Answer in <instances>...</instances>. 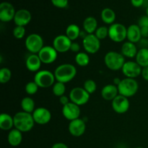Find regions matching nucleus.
I'll use <instances>...</instances> for the list:
<instances>
[{"label": "nucleus", "instance_id": "7ed1b4c3", "mask_svg": "<svg viewBox=\"0 0 148 148\" xmlns=\"http://www.w3.org/2000/svg\"><path fill=\"white\" fill-rule=\"evenodd\" d=\"M126 62L125 57L121 53L110 51L104 56V63L108 69L112 71H119L122 69Z\"/></svg>", "mask_w": 148, "mask_h": 148}, {"label": "nucleus", "instance_id": "49530a36", "mask_svg": "<svg viewBox=\"0 0 148 148\" xmlns=\"http://www.w3.org/2000/svg\"><path fill=\"white\" fill-rule=\"evenodd\" d=\"M146 15L148 17V6H147V8H146Z\"/></svg>", "mask_w": 148, "mask_h": 148}, {"label": "nucleus", "instance_id": "c85d7f7f", "mask_svg": "<svg viewBox=\"0 0 148 148\" xmlns=\"http://www.w3.org/2000/svg\"><path fill=\"white\" fill-rule=\"evenodd\" d=\"M20 106H21L23 111L30 113V114H33V112L36 109V103H35L34 100L28 96L25 97L22 99Z\"/></svg>", "mask_w": 148, "mask_h": 148}, {"label": "nucleus", "instance_id": "72a5a7b5", "mask_svg": "<svg viewBox=\"0 0 148 148\" xmlns=\"http://www.w3.org/2000/svg\"><path fill=\"white\" fill-rule=\"evenodd\" d=\"M38 85L34 81L27 82L25 85V90L26 93L29 95H35V94L38 92Z\"/></svg>", "mask_w": 148, "mask_h": 148}, {"label": "nucleus", "instance_id": "58836bf2", "mask_svg": "<svg viewBox=\"0 0 148 148\" xmlns=\"http://www.w3.org/2000/svg\"><path fill=\"white\" fill-rule=\"evenodd\" d=\"M80 45L77 43V42H72V46H71L70 51L72 52H74V53H78L80 52Z\"/></svg>", "mask_w": 148, "mask_h": 148}, {"label": "nucleus", "instance_id": "de8ad7c7", "mask_svg": "<svg viewBox=\"0 0 148 148\" xmlns=\"http://www.w3.org/2000/svg\"><path fill=\"white\" fill-rule=\"evenodd\" d=\"M134 148H144V147H134Z\"/></svg>", "mask_w": 148, "mask_h": 148}, {"label": "nucleus", "instance_id": "aec40b11", "mask_svg": "<svg viewBox=\"0 0 148 148\" xmlns=\"http://www.w3.org/2000/svg\"><path fill=\"white\" fill-rule=\"evenodd\" d=\"M141 29L137 24H132L127 27V37L128 41L137 43L141 40Z\"/></svg>", "mask_w": 148, "mask_h": 148}, {"label": "nucleus", "instance_id": "412c9836", "mask_svg": "<svg viewBox=\"0 0 148 148\" xmlns=\"http://www.w3.org/2000/svg\"><path fill=\"white\" fill-rule=\"evenodd\" d=\"M118 95H119L118 87L114 84L105 85L101 90V97L106 101H112Z\"/></svg>", "mask_w": 148, "mask_h": 148}, {"label": "nucleus", "instance_id": "2f4dec72", "mask_svg": "<svg viewBox=\"0 0 148 148\" xmlns=\"http://www.w3.org/2000/svg\"><path fill=\"white\" fill-rule=\"evenodd\" d=\"M12 78V71L7 67H3L0 69V82L6 84L10 82Z\"/></svg>", "mask_w": 148, "mask_h": 148}, {"label": "nucleus", "instance_id": "ea45409f", "mask_svg": "<svg viewBox=\"0 0 148 148\" xmlns=\"http://www.w3.org/2000/svg\"><path fill=\"white\" fill-rule=\"evenodd\" d=\"M59 102L62 104V106H64L66 105V104H68L69 102H71V101L70 99H69V97H67L66 95H64L59 98Z\"/></svg>", "mask_w": 148, "mask_h": 148}, {"label": "nucleus", "instance_id": "4c0bfd02", "mask_svg": "<svg viewBox=\"0 0 148 148\" xmlns=\"http://www.w3.org/2000/svg\"><path fill=\"white\" fill-rule=\"evenodd\" d=\"M137 25L140 27H148V17L147 15H143L139 18Z\"/></svg>", "mask_w": 148, "mask_h": 148}, {"label": "nucleus", "instance_id": "2eb2a0df", "mask_svg": "<svg viewBox=\"0 0 148 148\" xmlns=\"http://www.w3.org/2000/svg\"><path fill=\"white\" fill-rule=\"evenodd\" d=\"M16 11L11 3L3 1L0 4V20L3 23H9L14 20Z\"/></svg>", "mask_w": 148, "mask_h": 148}, {"label": "nucleus", "instance_id": "4468645a", "mask_svg": "<svg viewBox=\"0 0 148 148\" xmlns=\"http://www.w3.org/2000/svg\"><path fill=\"white\" fill-rule=\"evenodd\" d=\"M111 106L116 113L119 114H123L129 111L130 103L128 98L121 95H118L111 101Z\"/></svg>", "mask_w": 148, "mask_h": 148}, {"label": "nucleus", "instance_id": "c9c22d12", "mask_svg": "<svg viewBox=\"0 0 148 148\" xmlns=\"http://www.w3.org/2000/svg\"><path fill=\"white\" fill-rule=\"evenodd\" d=\"M25 27H23V26H15L12 31L13 36L17 39L23 38L25 35Z\"/></svg>", "mask_w": 148, "mask_h": 148}, {"label": "nucleus", "instance_id": "1a4fd4ad", "mask_svg": "<svg viewBox=\"0 0 148 148\" xmlns=\"http://www.w3.org/2000/svg\"><path fill=\"white\" fill-rule=\"evenodd\" d=\"M82 46L86 53L95 54L101 49V40L95 34H88L82 40Z\"/></svg>", "mask_w": 148, "mask_h": 148}, {"label": "nucleus", "instance_id": "f8f14e48", "mask_svg": "<svg viewBox=\"0 0 148 148\" xmlns=\"http://www.w3.org/2000/svg\"><path fill=\"white\" fill-rule=\"evenodd\" d=\"M72 42L66 35H59L53 39L52 46L58 53H66L70 51Z\"/></svg>", "mask_w": 148, "mask_h": 148}, {"label": "nucleus", "instance_id": "f3484780", "mask_svg": "<svg viewBox=\"0 0 148 148\" xmlns=\"http://www.w3.org/2000/svg\"><path fill=\"white\" fill-rule=\"evenodd\" d=\"M68 130L71 135L75 137H81L85 134L86 131V124L82 119H77L73 121H69Z\"/></svg>", "mask_w": 148, "mask_h": 148}, {"label": "nucleus", "instance_id": "20e7f679", "mask_svg": "<svg viewBox=\"0 0 148 148\" xmlns=\"http://www.w3.org/2000/svg\"><path fill=\"white\" fill-rule=\"evenodd\" d=\"M119 93L127 98L134 96L136 95L139 90L138 82L135 79L132 78H124L121 79L118 86Z\"/></svg>", "mask_w": 148, "mask_h": 148}, {"label": "nucleus", "instance_id": "39448f33", "mask_svg": "<svg viewBox=\"0 0 148 148\" xmlns=\"http://www.w3.org/2000/svg\"><path fill=\"white\" fill-rule=\"evenodd\" d=\"M34 81L39 88H49L53 86L56 81L54 73L49 70H40L36 72L34 76Z\"/></svg>", "mask_w": 148, "mask_h": 148}, {"label": "nucleus", "instance_id": "79ce46f5", "mask_svg": "<svg viewBox=\"0 0 148 148\" xmlns=\"http://www.w3.org/2000/svg\"><path fill=\"white\" fill-rule=\"evenodd\" d=\"M141 76L145 80L148 82V66L143 68V69H142Z\"/></svg>", "mask_w": 148, "mask_h": 148}, {"label": "nucleus", "instance_id": "a211bd4d", "mask_svg": "<svg viewBox=\"0 0 148 148\" xmlns=\"http://www.w3.org/2000/svg\"><path fill=\"white\" fill-rule=\"evenodd\" d=\"M31 19V13L29 10H25V9H20V10L16 11L13 21L16 26L25 27L30 23Z\"/></svg>", "mask_w": 148, "mask_h": 148}, {"label": "nucleus", "instance_id": "393cba45", "mask_svg": "<svg viewBox=\"0 0 148 148\" xmlns=\"http://www.w3.org/2000/svg\"><path fill=\"white\" fill-rule=\"evenodd\" d=\"M83 29L87 34H94L98 29V21L94 17L90 16L83 21Z\"/></svg>", "mask_w": 148, "mask_h": 148}, {"label": "nucleus", "instance_id": "0eeeda50", "mask_svg": "<svg viewBox=\"0 0 148 148\" xmlns=\"http://www.w3.org/2000/svg\"><path fill=\"white\" fill-rule=\"evenodd\" d=\"M108 37L115 43H121L127 39V28L121 23H114L108 27Z\"/></svg>", "mask_w": 148, "mask_h": 148}, {"label": "nucleus", "instance_id": "a19ab883", "mask_svg": "<svg viewBox=\"0 0 148 148\" xmlns=\"http://www.w3.org/2000/svg\"><path fill=\"white\" fill-rule=\"evenodd\" d=\"M145 0H131V4L134 7H140L144 4Z\"/></svg>", "mask_w": 148, "mask_h": 148}, {"label": "nucleus", "instance_id": "423d86ee", "mask_svg": "<svg viewBox=\"0 0 148 148\" xmlns=\"http://www.w3.org/2000/svg\"><path fill=\"white\" fill-rule=\"evenodd\" d=\"M26 49L33 54H38L44 46V42L41 36L38 33H31L25 40Z\"/></svg>", "mask_w": 148, "mask_h": 148}, {"label": "nucleus", "instance_id": "b1692460", "mask_svg": "<svg viewBox=\"0 0 148 148\" xmlns=\"http://www.w3.org/2000/svg\"><path fill=\"white\" fill-rule=\"evenodd\" d=\"M14 128V118L7 113L0 114V129L4 131H9Z\"/></svg>", "mask_w": 148, "mask_h": 148}, {"label": "nucleus", "instance_id": "6e6552de", "mask_svg": "<svg viewBox=\"0 0 148 148\" xmlns=\"http://www.w3.org/2000/svg\"><path fill=\"white\" fill-rule=\"evenodd\" d=\"M90 95L83 88L80 87L72 88L69 92V99L71 102L79 106L88 103L90 100Z\"/></svg>", "mask_w": 148, "mask_h": 148}, {"label": "nucleus", "instance_id": "9d476101", "mask_svg": "<svg viewBox=\"0 0 148 148\" xmlns=\"http://www.w3.org/2000/svg\"><path fill=\"white\" fill-rule=\"evenodd\" d=\"M143 68L135 61H127L124 63L121 71L127 78L136 79L141 75Z\"/></svg>", "mask_w": 148, "mask_h": 148}, {"label": "nucleus", "instance_id": "c03bdc74", "mask_svg": "<svg viewBox=\"0 0 148 148\" xmlns=\"http://www.w3.org/2000/svg\"><path fill=\"white\" fill-rule=\"evenodd\" d=\"M51 148H69L65 143H56L53 145Z\"/></svg>", "mask_w": 148, "mask_h": 148}, {"label": "nucleus", "instance_id": "f704fd0d", "mask_svg": "<svg viewBox=\"0 0 148 148\" xmlns=\"http://www.w3.org/2000/svg\"><path fill=\"white\" fill-rule=\"evenodd\" d=\"M94 34L100 40H103L107 36H108V27L106 26H100L98 27Z\"/></svg>", "mask_w": 148, "mask_h": 148}, {"label": "nucleus", "instance_id": "f257e3e1", "mask_svg": "<svg viewBox=\"0 0 148 148\" xmlns=\"http://www.w3.org/2000/svg\"><path fill=\"white\" fill-rule=\"evenodd\" d=\"M13 118L14 128L23 133L31 131L36 124L32 114L25 111H19L16 113Z\"/></svg>", "mask_w": 148, "mask_h": 148}, {"label": "nucleus", "instance_id": "dca6fc26", "mask_svg": "<svg viewBox=\"0 0 148 148\" xmlns=\"http://www.w3.org/2000/svg\"><path fill=\"white\" fill-rule=\"evenodd\" d=\"M62 113L63 116L69 121H73L79 118L81 110L79 106L72 102H69L66 105L62 107Z\"/></svg>", "mask_w": 148, "mask_h": 148}, {"label": "nucleus", "instance_id": "5701e85b", "mask_svg": "<svg viewBox=\"0 0 148 148\" xmlns=\"http://www.w3.org/2000/svg\"><path fill=\"white\" fill-rule=\"evenodd\" d=\"M7 141L12 147H17L23 142V132L15 128L12 129L9 132Z\"/></svg>", "mask_w": 148, "mask_h": 148}, {"label": "nucleus", "instance_id": "4be33fe9", "mask_svg": "<svg viewBox=\"0 0 148 148\" xmlns=\"http://www.w3.org/2000/svg\"><path fill=\"white\" fill-rule=\"evenodd\" d=\"M137 52H138V49L135 43L127 40L124 42L121 46V53L124 57L129 58V59L135 58Z\"/></svg>", "mask_w": 148, "mask_h": 148}, {"label": "nucleus", "instance_id": "c756f323", "mask_svg": "<svg viewBox=\"0 0 148 148\" xmlns=\"http://www.w3.org/2000/svg\"><path fill=\"white\" fill-rule=\"evenodd\" d=\"M75 60L78 66L84 67V66H86L89 64L90 59V56L88 53L80 51L79 53H77Z\"/></svg>", "mask_w": 148, "mask_h": 148}, {"label": "nucleus", "instance_id": "e433bc0d", "mask_svg": "<svg viewBox=\"0 0 148 148\" xmlns=\"http://www.w3.org/2000/svg\"><path fill=\"white\" fill-rule=\"evenodd\" d=\"M52 4L57 8L64 9L68 6L69 0H51Z\"/></svg>", "mask_w": 148, "mask_h": 148}, {"label": "nucleus", "instance_id": "a18cd8bd", "mask_svg": "<svg viewBox=\"0 0 148 148\" xmlns=\"http://www.w3.org/2000/svg\"><path fill=\"white\" fill-rule=\"evenodd\" d=\"M121 79H120V78H119V77L114 78V85H115L116 86L118 87L119 85L120 84V82H121Z\"/></svg>", "mask_w": 148, "mask_h": 148}, {"label": "nucleus", "instance_id": "bb28decb", "mask_svg": "<svg viewBox=\"0 0 148 148\" xmlns=\"http://www.w3.org/2000/svg\"><path fill=\"white\" fill-rule=\"evenodd\" d=\"M135 62L142 68L148 66V48L139 49L136 55Z\"/></svg>", "mask_w": 148, "mask_h": 148}, {"label": "nucleus", "instance_id": "37998d69", "mask_svg": "<svg viewBox=\"0 0 148 148\" xmlns=\"http://www.w3.org/2000/svg\"><path fill=\"white\" fill-rule=\"evenodd\" d=\"M143 38H148V27H140Z\"/></svg>", "mask_w": 148, "mask_h": 148}, {"label": "nucleus", "instance_id": "6ab92c4d", "mask_svg": "<svg viewBox=\"0 0 148 148\" xmlns=\"http://www.w3.org/2000/svg\"><path fill=\"white\" fill-rule=\"evenodd\" d=\"M42 62L38 54L31 53L29 55L25 60V66L28 71L31 72H38L40 71Z\"/></svg>", "mask_w": 148, "mask_h": 148}, {"label": "nucleus", "instance_id": "473e14b6", "mask_svg": "<svg viewBox=\"0 0 148 148\" xmlns=\"http://www.w3.org/2000/svg\"><path fill=\"white\" fill-rule=\"evenodd\" d=\"M83 88L90 94V95H91V94L94 93V92L96 91L97 84L96 82L94 80H92V79H86V80L84 82Z\"/></svg>", "mask_w": 148, "mask_h": 148}, {"label": "nucleus", "instance_id": "f03ea898", "mask_svg": "<svg viewBox=\"0 0 148 148\" xmlns=\"http://www.w3.org/2000/svg\"><path fill=\"white\" fill-rule=\"evenodd\" d=\"M53 73L57 82L66 84L76 77L77 69L72 64H62L56 68Z\"/></svg>", "mask_w": 148, "mask_h": 148}, {"label": "nucleus", "instance_id": "cd10ccee", "mask_svg": "<svg viewBox=\"0 0 148 148\" xmlns=\"http://www.w3.org/2000/svg\"><path fill=\"white\" fill-rule=\"evenodd\" d=\"M66 36L70 39L72 41L77 40L80 36L81 30L79 26L75 24H70L67 26L65 32Z\"/></svg>", "mask_w": 148, "mask_h": 148}, {"label": "nucleus", "instance_id": "7c9ffc66", "mask_svg": "<svg viewBox=\"0 0 148 148\" xmlns=\"http://www.w3.org/2000/svg\"><path fill=\"white\" fill-rule=\"evenodd\" d=\"M52 92L55 96L60 98L61 96L64 95L65 92H66L65 84L60 82H55L54 85L52 86Z\"/></svg>", "mask_w": 148, "mask_h": 148}, {"label": "nucleus", "instance_id": "9b49d317", "mask_svg": "<svg viewBox=\"0 0 148 148\" xmlns=\"http://www.w3.org/2000/svg\"><path fill=\"white\" fill-rule=\"evenodd\" d=\"M58 52L51 46H44L43 49L38 53L40 61L45 64H51L56 60Z\"/></svg>", "mask_w": 148, "mask_h": 148}, {"label": "nucleus", "instance_id": "a878e982", "mask_svg": "<svg viewBox=\"0 0 148 148\" xmlns=\"http://www.w3.org/2000/svg\"><path fill=\"white\" fill-rule=\"evenodd\" d=\"M101 17L102 21L104 23L107 25H112L114 23H115L116 17V13L111 8H104L103 10L101 11Z\"/></svg>", "mask_w": 148, "mask_h": 148}, {"label": "nucleus", "instance_id": "ddd939ff", "mask_svg": "<svg viewBox=\"0 0 148 148\" xmlns=\"http://www.w3.org/2000/svg\"><path fill=\"white\" fill-rule=\"evenodd\" d=\"M36 124L39 125H45L50 122L52 115L51 111L45 107H39L35 109L32 114Z\"/></svg>", "mask_w": 148, "mask_h": 148}]
</instances>
